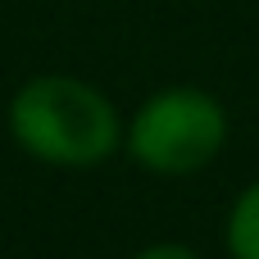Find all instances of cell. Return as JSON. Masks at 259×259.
<instances>
[{
  "instance_id": "6da1fadb",
  "label": "cell",
  "mask_w": 259,
  "mask_h": 259,
  "mask_svg": "<svg viewBox=\"0 0 259 259\" xmlns=\"http://www.w3.org/2000/svg\"><path fill=\"white\" fill-rule=\"evenodd\" d=\"M9 132L27 155L59 168H96L123 141V123L109 96L64 73H41L14 91Z\"/></svg>"
},
{
  "instance_id": "7a4b0ae2",
  "label": "cell",
  "mask_w": 259,
  "mask_h": 259,
  "mask_svg": "<svg viewBox=\"0 0 259 259\" xmlns=\"http://www.w3.org/2000/svg\"><path fill=\"white\" fill-rule=\"evenodd\" d=\"M228 146V109L200 87H164L132 114L127 150L146 173L191 178Z\"/></svg>"
},
{
  "instance_id": "3957f363",
  "label": "cell",
  "mask_w": 259,
  "mask_h": 259,
  "mask_svg": "<svg viewBox=\"0 0 259 259\" xmlns=\"http://www.w3.org/2000/svg\"><path fill=\"white\" fill-rule=\"evenodd\" d=\"M223 241H228L232 259H259V182H250L232 200L228 223H223Z\"/></svg>"
},
{
  "instance_id": "277c9868",
  "label": "cell",
  "mask_w": 259,
  "mask_h": 259,
  "mask_svg": "<svg viewBox=\"0 0 259 259\" xmlns=\"http://www.w3.org/2000/svg\"><path fill=\"white\" fill-rule=\"evenodd\" d=\"M137 259H200L196 250H187V246H173V241H164V246H146Z\"/></svg>"
}]
</instances>
